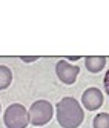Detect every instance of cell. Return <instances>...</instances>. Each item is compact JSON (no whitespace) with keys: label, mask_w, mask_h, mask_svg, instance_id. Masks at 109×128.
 <instances>
[{"label":"cell","mask_w":109,"mask_h":128,"mask_svg":"<svg viewBox=\"0 0 109 128\" xmlns=\"http://www.w3.org/2000/svg\"><path fill=\"white\" fill-rule=\"evenodd\" d=\"M57 120L61 128H78L85 120L83 108L74 97H63L57 104Z\"/></svg>","instance_id":"obj_1"},{"label":"cell","mask_w":109,"mask_h":128,"mask_svg":"<svg viewBox=\"0 0 109 128\" xmlns=\"http://www.w3.org/2000/svg\"><path fill=\"white\" fill-rule=\"evenodd\" d=\"M6 128H26L29 120V111L22 104H11L3 114Z\"/></svg>","instance_id":"obj_2"},{"label":"cell","mask_w":109,"mask_h":128,"mask_svg":"<svg viewBox=\"0 0 109 128\" xmlns=\"http://www.w3.org/2000/svg\"><path fill=\"white\" fill-rule=\"evenodd\" d=\"M54 116V108L48 100H35L29 108V120L34 126L46 125Z\"/></svg>","instance_id":"obj_3"},{"label":"cell","mask_w":109,"mask_h":128,"mask_svg":"<svg viewBox=\"0 0 109 128\" xmlns=\"http://www.w3.org/2000/svg\"><path fill=\"white\" fill-rule=\"evenodd\" d=\"M80 72V68L77 65H71L66 60H58L57 65H55V74L60 79V82L66 85H72L75 84L77 76Z\"/></svg>","instance_id":"obj_4"},{"label":"cell","mask_w":109,"mask_h":128,"mask_svg":"<svg viewBox=\"0 0 109 128\" xmlns=\"http://www.w3.org/2000/svg\"><path fill=\"white\" fill-rule=\"evenodd\" d=\"M81 104L88 111H95L103 105V94L102 91L95 86H91L85 90V93L81 94Z\"/></svg>","instance_id":"obj_5"},{"label":"cell","mask_w":109,"mask_h":128,"mask_svg":"<svg viewBox=\"0 0 109 128\" xmlns=\"http://www.w3.org/2000/svg\"><path fill=\"white\" fill-rule=\"evenodd\" d=\"M85 65H86V70L89 72L97 74V72H100L105 68L106 57H103V56H89V57L85 59Z\"/></svg>","instance_id":"obj_6"},{"label":"cell","mask_w":109,"mask_h":128,"mask_svg":"<svg viewBox=\"0 0 109 128\" xmlns=\"http://www.w3.org/2000/svg\"><path fill=\"white\" fill-rule=\"evenodd\" d=\"M12 82V72L11 70L5 66V65H0V91L2 90H6L8 86L11 85Z\"/></svg>","instance_id":"obj_7"},{"label":"cell","mask_w":109,"mask_h":128,"mask_svg":"<svg viewBox=\"0 0 109 128\" xmlns=\"http://www.w3.org/2000/svg\"><path fill=\"white\" fill-rule=\"evenodd\" d=\"M94 128H109V113H100L94 117Z\"/></svg>","instance_id":"obj_8"},{"label":"cell","mask_w":109,"mask_h":128,"mask_svg":"<svg viewBox=\"0 0 109 128\" xmlns=\"http://www.w3.org/2000/svg\"><path fill=\"white\" fill-rule=\"evenodd\" d=\"M20 60H22V62H26V63H29V62H35V60H39V57H37V56H29V57H28V56H22V57H20Z\"/></svg>","instance_id":"obj_9"},{"label":"cell","mask_w":109,"mask_h":128,"mask_svg":"<svg viewBox=\"0 0 109 128\" xmlns=\"http://www.w3.org/2000/svg\"><path fill=\"white\" fill-rule=\"evenodd\" d=\"M105 90H106V93H108V96H109V70H108V72L105 74Z\"/></svg>","instance_id":"obj_10"},{"label":"cell","mask_w":109,"mask_h":128,"mask_svg":"<svg viewBox=\"0 0 109 128\" xmlns=\"http://www.w3.org/2000/svg\"><path fill=\"white\" fill-rule=\"evenodd\" d=\"M66 59H68V60H72V62H75V60H78V59H80V56H74V57H72V56H68Z\"/></svg>","instance_id":"obj_11"},{"label":"cell","mask_w":109,"mask_h":128,"mask_svg":"<svg viewBox=\"0 0 109 128\" xmlns=\"http://www.w3.org/2000/svg\"><path fill=\"white\" fill-rule=\"evenodd\" d=\"M0 110H2V105H0Z\"/></svg>","instance_id":"obj_12"}]
</instances>
